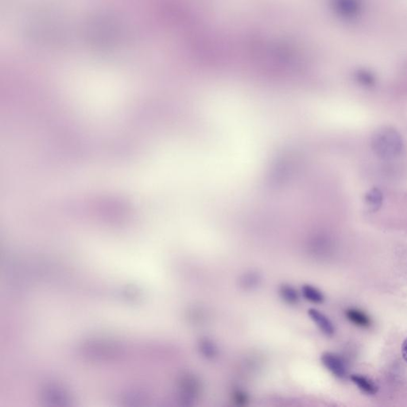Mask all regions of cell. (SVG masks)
I'll list each match as a JSON object with an SVG mask.
<instances>
[{
	"label": "cell",
	"instance_id": "cell-1",
	"mask_svg": "<svg viewBox=\"0 0 407 407\" xmlns=\"http://www.w3.org/2000/svg\"><path fill=\"white\" fill-rule=\"evenodd\" d=\"M321 361L325 368L331 372L335 377L344 379L347 376L345 363L338 355L326 351L321 355Z\"/></svg>",
	"mask_w": 407,
	"mask_h": 407
},
{
	"label": "cell",
	"instance_id": "cell-2",
	"mask_svg": "<svg viewBox=\"0 0 407 407\" xmlns=\"http://www.w3.org/2000/svg\"><path fill=\"white\" fill-rule=\"evenodd\" d=\"M308 315L314 322L321 332L328 337H332L335 334V327L332 321L323 312L317 309L311 308L308 310Z\"/></svg>",
	"mask_w": 407,
	"mask_h": 407
},
{
	"label": "cell",
	"instance_id": "cell-3",
	"mask_svg": "<svg viewBox=\"0 0 407 407\" xmlns=\"http://www.w3.org/2000/svg\"><path fill=\"white\" fill-rule=\"evenodd\" d=\"M347 320L356 326L360 328H369L372 325L370 318L364 312L356 309H348L345 312Z\"/></svg>",
	"mask_w": 407,
	"mask_h": 407
},
{
	"label": "cell",
	"instance_id": "cell-4",
	"mask_svg": "<svg viewBox=\"0 0 407 407\" xmlns=\"http://www.w3.org/2000/svg\"><path fill=\"white\" fill-rule=\"evenodd\" d=\"M279 296L285 303L295 305L300 301L299 292L290 284H282L279 286Z\"/></svg>",
	"mask_w": 407,
	"mask_h": 407
},
{
	"label": "cell",
	"instance_id": "cell-5",
	"mask_svg": "<svg viewBox=\"0 0 407 407\" xmlns=\"http://www.w3.org/2000/svg\"><path fill=\"white\" fill-rule=\"evenodd\" d=\"M302 297L305 300L312 303L321 304L325 301V296L321 290L315 286L309 284H305L301 289Z\"/></svg>",
	"mask_w": 407,
	"mask_h": 407
},
{
	"label": "cell",
	"instance_id": "cell-6",
	"mask_svg": "<svg viewBox=\"0 0 407 407\" xmlns=\"http://www.w3.org/2000/svg\"><path fill=\"white\" fill-rule=\"evenodd\" d=\"M351 380L361 390L362 392L367 395H376L378 392V387L372 380L365 376L360 375H351Z\"/></svg>",
	"mask_w": 407,
	"mask_h": 407
},
{
	"label": "cell",
	"instance_id": "cell-7",
	"mask_svg": "<svg viewBox=\"0 0 407 407\" xmlns=\"http://www.w3.org/2000/svg\"><path fill=\"white\" fill-rule=\"evenodd\" d=\"M402 358L407 363V338L402 343Z\"/></svg>",
	"mask_w": 407,
	"mask_h": 407
}]
</instances>
